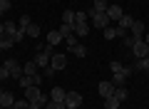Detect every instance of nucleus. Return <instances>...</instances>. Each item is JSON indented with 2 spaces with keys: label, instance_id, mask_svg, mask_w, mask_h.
I'll list each match as a JSON object with an SVG mask.
<instances>
[{
  "label": "nucleus",
  "instance_id": "nucleus-39",
  "mask_svg": "<svg viewBox=\"0 0 149 109\" xmlns=\"http://www.w3.org/2000/svg\"><path fill=\"white\" fill-rule=\"evenodd\" d=\"M0 35H5V25L3 22H0Z\"/></svg>",
  "mask_w": 149,
  "mask_h": 109
},
{
  "label": "nucleus",
  "instance_id": "nucleus-15",
  "mask_svg": "<svg viewBox=\"0 0 149 109\" xmlns=\"http://www.w3.org/2000/svg\"><path fill=\"white\" fill-rule=\"evenodd\" d=\"M90 35V25L82 22V25H74V37H87Z\"/></svg>",
  "mask_w": 149,
  "mask_h": 109
},
{
  "label": "nucleus",
  "instance_id": "nucleus-7",
  "mask_svg": "<svg viewBox=\"0 0 149 109\" xmlns=\"http://www.w3.org/2000/svg\"><path fill=\"white\" fill-rule=\"evenodd\" d=\"M129 30H132L134 40H142V37H144V32H147V27H144V22H142V20H134Z\"/></svg>",
  "mask_w": 149,
  "mask_h": 109
},
{
  "label": "nucleus",
  "instance_id": "nucleus-5",
  "mask_svg": "<svg viewBox=\"0 0 149 109\" xmlns=\"http://www.w3.org/2000/svg\"><path fill=\"white\" fill-rule=\"evenodd\" d=\"M5 69L10 72V77H17V79L22 77V65L17 62V60H8V62H5Z\"/></svg>",
  "mask_w": 149,
  "mask_h": 109
},
{
  "label": "nucleus",
  "instance_id": "nucleus-33",
  "mask_svg": "<svg viewBox=\"0 0 149 109\" xmlns=\"http://www.w3.org/2000/svg\"><path fill=\"white\" fill-rule=\"evenodd\" d=\"M10 10V0H0V15H5Z\"/></svg>",
  "mask_w": 149,
  "mask_h": 109
},
{
  "label": "nucleus",
  "instance_id": "nucleus-12",
  "mask_svg": "<svg viewBox=\"0 0 149 109\" xmlns=\"http://www.w3.org/2000/svg\"><path fill=\"white\" fill-rule=\"evenodd\" d=\"M124 30L122 27H104V40H114V37H122Z\"/></svg>",
  "mask_w": 149,
  "mask_h": 109
},
{
  "label": "nucleus",
  "instance_id": "nucleus-38",
  "mask_svg": "<svg viewBox=\"0 0 149 109\" xmlns=\"http://www.w3.org/2000/svg\"><path fill=\"white\" fill-rule=\"evenodd\" d=\"M142 40H144V42H147V45H149V30L144 32V37H142Z\"/></svg>",
  "mask_w": 149,
  "mask_h": 109
},
{
  "label": "nucleus",
  "instance_id": "nucleus-24",
  "mask_svg": "<svg viewBox=\"0 0 149 109\" xmlns=\"http://www.w3.org/2000/svg\"><path fill=\"white\" fill-rule=\"evenodd\" d=\"M25 35L37 37V35H40V25H37V22H30V25H27V30H25Z\"/></svg>",
  "mask_w": 149,
  "mask_h": 109
},
{
  "label": "nucleus",
  "instance_id": "nucleus-20",
  "mask_svg": "<svg viewBox=\"0 0 149 109\" xmlns=\"http://www.w3.org/2000/svg\"><path fill=\"white\" fill-rule=\"evenodd\" d=\"M107 8H109V3H107V0H95L92 10H95V12H107Z\"/></svg>",
  "mask_w": 149,
  "mask_h": 109
},
{
  "label": "nucleus",
  "instance_id": "nucleus-2",
  "mask_svg": "<svg viewBox=\"0 0 149 109\" xmlns=\"http://www.w3.org/2000/svg\"><path fill=\"white\" fill-rule=\"evenodd\" d=\"M87 15H90V20H92V25H95V27H100V30L109 27V17H107V12H95V10H90Z\"/></svg>",
  "mask_w": 149,
  "mask_h": 109
},
{
  "label": "nucleus",
  "instance_id": "nucleus-35",
  "mask_svg": "<svg viewBox=\"0 0 149 109\" xmlns=\"http://www.w3.org/2000/svg\"><path fill=\"white\" fill-rule=\"evenodd\" d=\"M22 37H25V30H17L15 35H13V42H22Z\"/></svg>",
  "mask_w": 149,
  "mask_h": 109
},
{
  "label": "nucleus",
  "instance_id": "nucleus-14",
  "mask_svg": "<svg viewBox=\"0 0 149 109\" xmlns=\"http://www.w3.org/2000/svg\"><path fill=\"white\" fill-rule=\"evenodd\" d=\"M62 40H65V37L60 35V30H52V32L47 35V45H52V47H55V45H60Z\"/></svg>",
  "mask_w": 149,
  "mask_h": 109
},
{
  "label": "nucleus",
  "instance_id": "nucleus-9",
  "mask_svg": "<svg viewBox=\"0 0 149 109\" xmlns=\"http://www.w3.org/2000/svg\"><path fill=\"white\" fill-rule=\"evenodd\" d=\"M97 92H100V97H112V92H114V84L112 82H100V87H97Z\"/></svg>",
  "mask_w": 149,
  "mask_h": 109
},
{
  "label": "nucleus",
  "instance_id": "nucleus-37",
  "mask_svg": "<svg viewBox=\"0 0 149 109\" xmlns=\"http://www.w3.org/2000/svg\"><path fill=\"white\" fill-rule=\"evenodd\" d=\"M50 74H55V69H52V67H45V72H42V77H50Z\"/></svg>",
  "mask_w": 149,
  "mask_h": 109
},
{
  "label": "nucleus",
  "instance_id": "nucleus-28",
  "mask_svg": "<svg viewBox=\"0 0 149 109\" xmlns=\"http://www.w3.org/2000/svg\"><path fill=\"white\" fill-rule=\"evenodd\" d=\"M62 22H67V25H74V12H72V10H65V12H62Z\"/></svg>",
  "mask_w": 149,
  "mask_h": 109
},
{
  "label": "nucleus",
  "instance_id": "nucleus-41",
  "mask_svg": "<svg viewBox=\"0 0 149 109\" xmlns=\"http://www.w3.org/2000/svg\"><path fill=\"white\" fill-rule=\"evenodd\" d=\"M0 52H3V47H0Z\"/></svg>",
  "mask_w": 149,
  "mask_h": 109
},
{
  "label": "nucleus",
  "instance_id": "nucleus-6",
  "mask_svg": "<svg viewBox=\"0 0 149 109\" xmlns=\"http://www.w3.org/2000/svg\"><path fill=\"white\" fill-rule=\"evenodd\" d=\"M50 67H52V69H65V67H67V57L55 52L52 57H50Z\"/></svg>",
  "mask_w": 149,
  "mask_h": 109
},
{
  "label": "nucleus",
  "instance_id": "nucleus-18",
  "mask_svg": "<svg viewBox=\"0 0 149 109\" xmlns=\"http://www.w3.org/2000/svg\"><path fill=\"white\" fill-rule=\"evenodd\" d=\"M112 97H114V99H119V102H124V99L129 97V92H127L124 87H114V92H112Z\"/></svg>",
  "mask_w": 149,
  "mask_h": 109
},
{
  "label": "nucleus",
  "instance_id": "nucleus-16",
  "mask_svg": "<svg viewBox=\"0 0 149 109\" xmlns=\"http://www.w3.org/2000/svg\"><path fill=\"white\" fill-rule=\"evenodd\" d=\"M132 22H134V17H132V15H122V17H119V25H117V27H122V30L127 32L129 27H132Z\"/></svg>",
  "mask_w": 149,
  "mask_h": 109
},
{
  "label": "nucleus",
  "instance_id": "nucleus-1",
  "mask_svg": "<svg viewBox=\"0 0 149 109\" xmlns=\"http://www.w3.org/2000/svg\"><path fill=\"white\" fill-rule=\"evenodd\" d=\"M25 99L27 102H37V104H42V107L47 104V97L40 92V87H27L25 89Z\"/></svg>",
  "mask_w": 149,
  "mask_h": 109
},
{
  "label": "nucleus",
  "instance_id": "nucleus-26",
  "mask_svg": "<svg viewBox=\"0 0 149 109\" xmlns=\"http://www.w3.org/2000/svg\"><path fill=\"white\" fill-rule=\"evenodd\" d=\"M119 104H122V102L114 99V97H107L104 99V109H119Z\"/></svg>",
  "mask_w": 149,
  "mask_h": 109
},
{
  "label": "nucleus",
  "instance_id": "nucleus-27",
  "mask_svg": "<svg viewBox=\"0 0 149 109\" xmlns=\"http://www.w3.org/2000/svg\"><path fill=\"white\" fill-rule=\"evenodd\" d=\"M30 15H20V22H17V30H27V25H30Z\"/></svg>",
  "mask_w": 149,
  "mask_h": 109
},
{
  "label": "nucleus",
  "instance_id": "nucleus-25",
  "mask_svg": "<svg viewBox=\"0 0 149 109\" xmlns=\"http://www.w3.org/2000/svg\"><path fill=\"white\" fill-rule=\"evenodd\" d=\"M60 35H62V37L74 35V25H67V22H62V25H60Z\"/></svg>",
  "mask_w": 149,
  "mask_h": 109
},
{
  "label": "nucleus",
  "instance_id": "nucleus-42",
  "mask_svg": "<svg viewBox=\"0 0 149 109\" xmlns=\"http://www.w3.org/2000/svg\"><path fill=\"white\" fill-rule=\"evenodd\" d=\"M147 57H149V55H147Z\"/></svg>",
  "mask_w": 149,
  "mask_h": 109
},
{
  "label": "nucleus",
  "instance_id": "nucleus-40",
  "mask_svg": "<svg viewBox=\"0 0 149 109\" xmlns=\"http://www.w3.org/2000/svg\"><path fill=\"white\" fill-rule=\"evenodd\" d=\"M65 109H72V107H65Z\"/></svg>",
  "mask_w": 149,
  "mask_h": 109
},
{
  "label": "nucleus",
  "instance_id": "nucleus-10",
  "mask_svg": "<svg viewBox=\"0 0 149 109\" xmlns=\"http://www.w3.org/2000/svg\"><path fill=\"white\" fill-rule=\"evenodd\" d=\"M50 57H52V55H50V52H37V57H35V65L37 67H50Z\"/></svg>",
  "mask_w": 149,
  "mask_h": 109
},
{
  "label": "nucleus",
  "instance_id": "nucleus-3",
  "mask_svg": "<svg viewBox=\"0 0 149 109\" xmlns=\"http://www.w3.org/2000/svg\"><path fill=\"white\" fill-rule=\"evenodd\" d=\"M132 52H134V57H137V60H142V57H147V55H149V45L144 40H134Z\"/></svg>",
  "mask_w": 149,
  "mask_h": 109
},
{
  "label": "nucleus",
  "instance_id": "nucleus-4",
  "mask_svg": "<svg viewBox=\"0 0 149 109\" xmlns=\"http://www.w3.org/2000/svg\"><path fill=\"white\" fill-rule=\"evenodd\" d=\"M65 107H72V109L82 107V94L80 92H67L65 94Z\"/></svg>",
  "mask_w": 149,
  "mask_h": 109
},
{
  "label": "nucleus",
  "instance_id": "nucleus-29",
  "mask_svg": "<svg viewBox=\"0 0 149 109\" xmlns=\"http://www.w3.org/2000/svg\"><path fill=\"white\" fill-rule=\"evenodd\" d=\"M45 109H65V102H55V99H47Z\"/></svg>",
  "mask_w": 149,
  "mask_h": 109
},
{
  "label": "nucleus",
  "instance_id": "nucleus-13",
  "mask_svg": "<svg viewBox=\"0 0 149 109\" xmlns=\"http://www.w3.org/2000/svg\"><path fill=\"white\" fill-rule=\"evenodd\" d=\"M22 74H27V77H37V65H35V60H32V62H27L25 67H22Z\"/></svg>",
  "mask_w": 149,
  "mask_h": 109
},
{
  "label": "nucleus",
  "instance_id": "nucleus-43",
  "mask_svg": "<svg viewBox=\"0 0 149 109\" xmlns=\"http://www.w3.org/2000/svg\"><path fill=\"white\" fill-rule=\"evenodd\" d=\"M0 109H3V107H0Z\"/></svg>",
  "mask_w": 149,
  "mask_h": 109
},
{
  "label": "nucleus",
  "instance_id": "nucleus-8",
  "mask_svg": "<svg viewBox=\"0 0 149 109\" xmlns=\"http://www.w3.org/2000/svg\"><path fill=\"white\" fill-rule=\"evenodd\" d=\"M122 15H124V10H122L119 5H109V8H107V17H109V22H112V20L119 22V17H122Z\"/></svg>",
  "mask_w": 149,
  "mask_h": 109
},
{
  "label": "nucleus",
  "instance_id": "nucleus-23",
  "mask_svg": "<svg viewBox=\"0 0 149 109\" xmlns=\"http://www.w3.org/2000/svg\"><path fill=\"white\" fill-rule=\"evenodd\" d=\"M13 45H15V42H13L10 35H0V47H3V50H10Z\"/></svg>",
  "mask_w": 149,
  "mask_h": 109
},
{
  "label": "nucleus",
  "instance_id": "nucleus-36",
  "mask_svg": "<svg viewBox=\"0 0 149 109\" xmlns=\"http://www.w3.org/2000/svg\"><path fill=\"white\" fill-rule=\"evenodd\" d=\"M8 77H10V72H8L5 65H3V67H0V79H8Z\"/></svg>",
  "mask_w": 149,
  "mask_h": 109
},
{
  "label": "nucleus",
  "instance_id": "nucleus-19",
  "mask_svg": "<svg viewBox=\"0 0 149 109\" xmlns=\"http://www.w3.org/2000/svg\"><path fill=\"white\" fill-rule=\"evenodd\" d=\"M134 69H144V72L149 74V57H142V60H137V62L132 65Z\"/></svg>",
  "mask_w": 149,
  "mask_h": 109
},
{
  "label": "nucleus",
  "instance_id": "nucleus-21",
  "mask_svg": "<svg viewBox=\"0 0 149 109\" xmlns=\"http://www.w3.org/2000/svg\"><path fill=\"white\" fill-rule=\"evenodd\" d=\"M17 82H20V87H22V89H27V87H37V84H35V79H32V77H27V74H22V77L17 79Z\"/></svg>",
  "mask_w": 149,
  "mask_h": 109
},
{
  "label": "nucleus",
  "instance_id": "nucleus-32",
  "mask_svg": "<svg viewBox=\"0 0 149 109\" xmlns=\"http://www.w3.org/2000/svg\"><path fill=\"white\" fill-rule=\"evenodd\" d=\"M3 25H5V35H15V32H17V27H15V22H3Z\"/></svg>",
  "mask_w": 149,
  "mask_h": 109
},
{
  "label": "nucleus",
  "instance_id": "nucleus-17",
  "mask_svg": "<svg viewBox=\"0 0 149 109\" xmlns=\"http://www.w3.org/2000/svg\"><path fill=\"white\" fill-rule=\"evenodd\" d=\"M50 94H52L50 99H55V102H65V94H67V92H65L62 87H52V92H50Z\"/></svg>",
  "mask_w": 149,
  "mask_h": 109
},
{
  "label": "nucleus",
  "instance_id": "nucleus-22",
  "mask_svg": "<svg viewBox=\"0 0 149 109\" xmlns=\"http://www.w3.org/2000/svg\"><path fill=\"white\" fill-rule=\"evenodd\" d=\"M70 52H74V57H87V47H85V45H80V42H77V45H74Z\"/></svg>",
  "mask_w": 149,
  "mask_h": 109
},
{
  "label": "nucleus",
  "instance_id": "nucleus-34",
  "mask_svg": "<svg viewBox=\"0 0 149 109\" xmlns=\"http://www.w3.org/2000/svg\"><path fill=\"white\" fill-rule=\"evenodd\" d=\"M65 42H67V47H70V50H72V47L77 45V40H74V35H67V37H65Z\"/></svg>",
  "mask_w": 149,
  "mask_h": 109
},
{
  "label": "nucleus",
  "instance_id": "nucleus-30",
  "mask_svg": "<svg viewBox=\"0 0 149 109\" xmlns=\"http://www.w3.org/2000/svg\"><path fill=\"white\" fill-rule=\"evenodd\" d=\"M90 20V15L87 12H74V25H82V22Z\"/></svg>",
  "mask_w": 149,
  "mask_h": 109
},
{
  "label": "nucleus",
  "instance_id": "nucleus-11",
  "mask_svg": "<svg viewBox=\"0 0 149 109\" xmlns=\"http://www.w3.org/2000/svg\"><path fill=\"white\" fill-rule=\"evenodd\" d=\"M13 102H15V97H13L10 92H3V89H0V107L8 109V107H13Z\"/></svg>",
  "mask_w": 149,
  "mask_h": 109
},
{
  "label": "nucleus",
  "instance_id": "nucleus-31",
  "mask_svg": "<svg viewBox=\"0 0 149 109\" xmlns=\"http://www.w3.org/2000/svg\"><path fill=\"white\" fill-rule=\"evenodd\" d=\"M13 109H30V102L27 99H17V102H13Z\"/></svg>",
  "mask_w": 149,
  "mask_h": 109
}]
</instances>
